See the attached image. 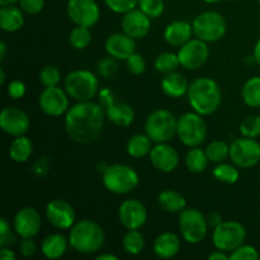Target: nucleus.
Here are the masks:
<instances>
[{"label":"nucleus","instance_id":"1","mask_svg":"<svg viewBox=\"0 0 260 260\" xmlns=\"http://www.w3.org/2000/svg\"><path fill=\"white\" fill-rule=\"evenodd\" d=\"M106 112L99 103L78 102L66 112L65 129L69 137L78 144H91L101 136Z\"/></svg>","mask_w":260,"mask_h":260},{"label":"nucleus","instance_id":"2","mask_svg":"<svg viewBox=\"0 0 260 260\" xmlns=\"http://www.w3.org/2000/svg\"><path fill=\"white\" fill-rule=\"evenodd\" d=\"M188 102L196 113L211 116L215 113L222 102L220 85L211 78H198L189 84L187 91Z\"/></svg>","mask_w":260,"mask_h":260},{"label":"nucleus","instance_id":"3","mask_svg":"<svg viewBox=\"0 0 260 260\" xmlns=\"http://www.w3.org/2000/svg\"><path fill=\"white\" fill-rule=\"evenodd\" d=\"M106 235L101 225L90 220H81L74 223L69 235V243L75 251L94 254L102 249Z\"/></svg>","mask_w":260,"mask_h":260},{"label":"nucleus","instance_id":"4","mask_svg":"<svg viewBox=\"0 0 260 260\" xmlns=\"http://www.w3.org/2000/svg\"><path fill=\"white\" fill-rule=\"evenodd\" d=\"M178 118L168 109H156L145 122L146 135L155 144L168 142L177 135Z\"/></svg>","mask_w":260,"mask_h":260},{"label":"nucleus","instance_id":"5","mask_svg":"<svg viewBox=\"0 0 260 260\" xmlns=\"http://www.w3.org/2000/svg\"><path fill=\"white\" fill-rule=\"evenodd\" d=\"M139 174L136 170L124 164L108 165L103 173V184L114 194H127L139 185Z\"/></svg>","mask_w":260,"mask_h":260},{"label":"nucleus","instance_id":"6","mask_svg":"<svg viewBox=\"0 0 260 260\" xmlns=\"http://www.w3.org/2000/svg\"><path fill=\"white\" fill-rule=\"evenodd\" d=\"M63 88L69 96L78 102L91 101L98 93V78L89 70H74L65 78Z\"/></svg>","mask_w":260,"mask_h":260},{"label":"nucleus","instance_id":"7","mask_svg":"<svg viewBox=\"0 0 260 260\" xmlns=\"http://www.w3.org/2000/svg\"><path fill=\"white\" fill-rule=\"evenodd\" d=\"M193 35L205 42H217L228 30V24L222 14L213 10L203 12L194 18L192 23Z\"/></svg>","mask_w":260,"mask_h":260},{"label":"nucleus","instance_id":"8","mask_svg":"<svg viewBox=\"0 0 260 260\" xmlns=\"http://www.w3.org/2000/svg\"><path fill=\"white\" fill-rule=\"evenodd\" d=\"M177 136L185 146L197 147L207 137V124L201 114L188 112L178 118Z\"/></svg>","mask_w":260,"mask_h":260},{"label":"nucleus","instance_id":"9","mask_svg":"<svg viewBox=\"0 0 260 260\" xmlns=\"http://www.w3.org/2000/svg\"><path fill=\"white\" fill-rule=\"evenodd\" d=\"M207 218L197 208H185L179 213V230L188 244H200L208 231Z\"/></svg>","mask_w":260,"mask_h":260},{"label":"nucleus","instance_id":"10","mask_svg":"<svg viewBox=\"0 0 260 260\" xmlns=\"http://www.w3.org/2000/svg\"><path fill=\"white\" fill-rule=\"evenodd\" d=\"M246 238V230L238 221H222L213 229L212 243L218 250L231 253L243 245Z\"/></svg>","mask_w":260,"mask_h":260},{"label":"nucleus","instance_id":"11","mask_svg":"<svg viewBox=\"0 0 260 260\" xmlns=\"http://www.w3.org/2000/svg\"><path fill=\"white\" fill-rule=\"evenodd\" d=\"M230 159L238 168L250 169L260 161V144L256 140L244 137L230 145Z\"/></svg>","mask_w":260,"mask_h":260},{"label":"nucleus","instance_id":"12","mask_svg":"<svg viewBox=\"0 0 260 260\" xmlns=\"http://www.w3.org/2000/svg\"><path fill=\"white\" fill-rule=\"evenodd\" d=\"M178 57H179L180 66L187 70H198L207 62L210 57V48L207 42L196 37L179 48Z\"/></svg>","mask_w":260,"mask_h":260},{"label":"nucleus","instance_id":"13","mask_svg":"<svg viewBox=\"0 0 260 260\" xmlns=\"http://www.w3.org/2000/svg\"><path fill=\"white\" fill-rule=\"evenodd\" d=\"M66 12L71 22L81 27H94L101 18L95 0H69Z\"/></svg>","mask_w":260,"mask_h":260},{"label":"nucleus","instance_id":"14","mask_svg":"<svg viewBox=\"0 0 260 260\" xmlns=\"http://www.w3.org/2000/svg\"><path fill=\"white\" fill-rule=\"evenodd\" d=\"M41 111L50 117H60L69 111V94L58 86H50L38 98Z\"/></svg>","mask_w":260,"mask_h":260},{"label":"nucleus","instance_id":"15","mask_svg":"<svg viewBox=\"0 0 260 260\" xmlns=\"http://www.w3.org/2000/svg\"><path fill=\"white\" fill-rule=\"evenodd\" d=\"M46 217L48 222L57 230H68L75 223V211L65 200H53L46 207Z\"/></svg>","mask_w":260,"mask_h":260},{"label":"nucleus","instance_id":"16","mask_svg":"<svg viewBox=\"0 0 260 260\" xmlns=\"http://www.w3.org/2000/svg\"><path fill=\"white\" fill-rule=\"evenodd\" d=\"M29 117L18 107H7L0 113V127L13 137L23 136L29 128Z\"/></svg>","mask_w":260,"mask_h":260},{"label":"nucleus","instance_id":"17","mask_svg":"<svg viewBox=\"0 0 260 260\" xmlns=\"http://www.w3.org/2000/svg\"><path fill=\"white\" fill-rule=\"evenodd\" d=\"M119 222L127 230H140L147 221V210L137 200H126L118 208Z\"/></svg>","mask_w":260,"mask_h":260},{"label":"nucleus","instance_id":"18","mask_svg":"<svg viewBox=\"0 0 260 260\" xmlns=\"http://www.w3.org/2000/svg\"><path fill=\"white\" fill-rule=\"evenodd\" d=\"M42 218L38 211L32 207L20 208L14 216L13 226L17 235L20 238H35L41 230Z\"/></svg>","mask_w":260,"mask_h":260},{"label":"nucleus","instance_id":"19","mask_svg":"<svg viewBox=\"0 0 260 260\" xmlns=\"http://www.w3.org/2000/svg\"><path fill=\"white\" fill-rule=\"evenodd\" d=\"M150 162L156 170L161 173H172L179 165V154L167 142L156 144L149 154Z\"/></svg>","mask_w":260,"mask_h":260},{"label":"nucleus","instance_id":"20","mask_svg":"<svg viewBox=\"0 0 260 260\" xmlns=\"http://www.w3.org/2000/svg\"><path fill=\"white\" fill-rule=\"evenodd\" d=\"M122 30L134 40L146 37L151 27V18L147 17L141 9H134L126 13L122 18Z\"/></svg>","mask_w":260,"mask_h":260},{"label":"nucleus","instance_id":"21","mask_svg":"<svg viewBox=\"0 0 260 260\" xmlns=\"http://www.w3.org/2000/svg\"><path fill=\"white\" fill-rule=\"evenodd\" d=\"M106 51L116 60L126 61L132 53L136 52V43L126 33H114L106 40Z\"/></svg>","mask_w":260,"mask_h":260},{"label":"nucleus","instance_id":"22","mask_svg":"<svg viewBox=\"0 0 260 260\" xmlns=\"http://www.w3.org/2000/svg\"><path fill=\"white\" fill-rule=\"evenodd\" d=\"M193 27L185 20H175L169 23L164 30V38L167 43L174 47H182L184 43L192 40Z\"/></svg>","mask_w":260,"mask_h":260},{"label":"nucleus","instance_id":"23","mask_svg":"<svg viewBox=\"0 0 260 260\" xmlns=\"http://www.w3.org/2000/svg\"><path fill=\"white\" fill-rule=\"evenodd\" d=\"M180 250V239L175 234L162 233L155 239L154 253L160 259L174 258Z\"/></svg>","mask_w":260,"mask_h":260},{"label":"nucleus","instance_id":"24","mask_svg":"<svg viewBox=\"0 0 260 260\" xmlns=\"http://www.w3.org/2000/svg\"><path fill=\"white\" fill-rule=\"evenodd\" d=\"M188 88H189V84H188L185 76L177 71L167 74L161 80L162 93L170 98H180L187 94Z\"/></svg>","mask_w":260,"mask_h":260},{"label":"nucleus","instance_id":"25","mask_svg":"<svg viewBox=\"0 0 260 260\" xmlns=\"http://www.w3.org/2000/svg\"><path fill=\"white\" fill-rule=\"evenodd\" d=\"M24 24V15L20 8L7 5L0 9V27L4 32H17Z\"/></svg>","mask_w":260,"mask_h":260},{"label":"nucleus","instance_id":"26","mask_svg":"<svg viewBox=\"0 0 260 260\" xmlns=\"http://www.w3.org/2000/svg\"><path fill=\"white\" fill-rule=\"evenodd\" d=\"M106 117L116 126L128 127L135 119V112L129 104L114 102L106 108Z\"/></svg>","mask_w":260,"mask_h":260},{"label":"nucleus","instance_id":"27","mask_svg":"<svg viewBox=\"0 0 260 260\" xmlns=\"http://www.w3.org/2000/svg\"><path fill=\"white\" fill-rule=\"evenodd\" d=\"M70 245L68 239L61 234H52L45 238L41 245V250L45 258L47 259H58L65 255L68 246Z\"/></svg>","mask_w":260,"mask_h":260},{"label":"nucleus","instance_id":"28","mask_svg":"<svg viewBox=\"0 0 260 260\" xmlns=\"http://www.w3.org/2000/svg\"><path fill=\"white\" fill-rule=\"evenodd\" d=\"M157 203L169 213H180L187 208V201L182 193L173 189H165L157 196Z\"/></svg>","mask_w":260,"mask_h":260},{"label":"nucleus","instance_id":"29","mask_svg":"<svg viewBox=\"0 0 260 260\" xmlns=\"http://www.w3.org/2000/svg\"><path fill=\"white\" fill-rule=\"evenodd\" d=\"M126 149L129 156L135 157V159H142L151 151L152 140L146 134L134 135L127 141Z\"/></svg>","mask_w":260,"mask_h":260},{"label":"nucleus","instance_id":"30","mask_svg":"<svg viewBox=\"0 0 260 260\" xmlns=\"http://www.w3.org/2000/svg\"><path fill=\"white\" fill-rule=\"evenodd\" d=\"M33 152V145L32 141H30L28 137H25L24 135L23 136H18L13 140V142L10 144L9 147V155L10 159L15 162H22L28 161V159L30 157Z\"/></svg>","mask_w":260,"mask_h":260},{"label":"nucleus","instance_id":"31","mask_svg":"<svg viewBox=\"0 0 260 260\" xmlns=\"http://www.w3.org/2000/svg\"><path fill=\"white\" fill-rule=\"evenodd\" d=\"M241 98L250 108L260 107V76H253L244 84L241 89Z\"/></svg>","mask_w":260,"mask_h":260},{"label":"nucleus","instance_id":"32","mask_svg":"<svg viewBox=\"0 0 260 260\" xmlns=\"http://www.w3.org/2000/svg\"><path fill=\"white\" fill-rule=\"evenodd\" d=\"M208 157L206 155L205 150L200 149V147H190L189 151L187 152L185 156V165H187L188 170L196 174H200L206 170L208 165Z\"/></svg>","mask_w":260,"mask_h":260},{"label":"nucleus","instance_id":"33","mask_svg":"<svg viewBox=\"0 0 260 260\" xmlns=\"http://www.w3.org/2000/svg\"><path fill=\"white\" fill-rule=\"evenodd\" d=\"M122 246L128 255H139L145 248V238L139 230H128L123 236Z\"/></svg>","mask_w":260,"mask_h":260},{"label":"nucleus","instance_id":"34","mask_svg":"<svg viewBox=\"0 0 260 260\" xmlns=\"http://www.w3.org/2000/svg\"><path fill=\"white\" fill-rule=\"evenodd\" d=\"M213 177L218 182L226 183V184H235L240 178V173L236 169V165L226 164V162H220L213 169Z\"/></svg>","mask_w":260,"mask_h":260},{"label":"nucleus","instance_id":"35","mask_svg":"<svg viewBox=\"0 0 260 260\" xmlns=\"http://www.w3.org/2000/svg\"><path fill=\"white\" fill-rule=\"evenodd\" d=\"M154 65H155V69H156L159 73L164 74V75H167V74H170V73H174V71H177V69L180 66L178 53L177 55L173 52L160 53V55L156 57V60H155Z\"/></svg>","mask_w":260,"mask_h":260},{"label":"nucleus","instance_id":"36","mask_svg":"<svg viewBox=\"0 0 260 260\" xmlns=\"http://www.w3.org/2000/svg\"><path fill=\"white\" fill-rule=\"evenodd\" d=\"M206 155H207L208 160L215 164H220L223 162V160L228 156H230V146L226 142L216 140L212 141L207 147H206Z\"/></svg>","mask_w":260,"mask_h":260},{"label":"nucleus","instance_id":"37","mask_svg":"<svg viewBox=\"0 0 260 260\" xmlns=\"http://www.w3.org/2000/svg\"><path fill=\"white\" fill-rule=\"evenodd\" d=\"M69 41H70L71 46H73L75 50H85L91 42L90 28L76 25V27L71 30Z\"/></svg>","mask_w":260,"mask_h":260},{"label":"nucleus","instance_id":"38","mask_svg":"<svg viewBox=\"0 0 260 260\" xmlns=\"http://www.w3.org/2000/svg\"><path fill=\"white\" fill-rule=\"evenodd\" d=\"M240 132L244 137L256 139L260 136V116L251 114L240 123Z\"/></svg>","mask_w":260,"mask_h":260},{"label":"nucleus","instance_id":"39","mask_svg":"<svg viewBox=\"0 0 260 260\" xmlns=\"http://www.w3.org/2000/svg\"><path fill=\"white\" fill-rule=\"evenodd\" d=\"M40 78L41 84H42L45 88H50V86H57L58 83L61 80V73L56 66L53 65H47L45 68H42V70L40 71Z\"/></svg>","mask_w":260,"mask_h":260},{"label":"nucleus","instance_id":"40","mask_svg":"<svg viewBox=\"0 0 260 260\" xmlns=\"http://www.w3.org/2000/svg\"><path fill=\"white\" fill-rule=\"evenodd\" d=\"M164 0H139V9L151 19L159 18L164 13Z\"/></svg>","mask_w":260,"mask_h":260},{"label":"nucleus","instance_id":"41","mask_svg":"<svg viewBox=\"0 0 260 260\" xmlns=\"http://www.w3.org/2000/svg\"><path fill=\"white\" fill-rule=\"evenodd\" d=\"M107 7L114 13L126 14L139 5V0H104Z\"/></svg>","mask_w":260,"mask_h":260},{"label":"nucleus","instance_id":"42","mask_svg":"<svg viewBox=\"0 0 260 260\" xmlns=\"http://www.w3.org/2000/svg\"><path fill=\"white\" fill-rule=\"evenodd\" d=\"M118 71V63H117L116 58L108 56V57H104L102 60H99L98 62V74L103 78H113L114 75Z\"/></svg>","mask_w":260,"mask_h":260},{"label":"nucleus","instance_id":"43","mask_svg":"<svg viewBox=\"0 0 260 260\" xmlns=\"http://www.w3.org/2000/svg\"><path fill=\"white\" fill-rule=\"evenodd\" d=\"M230 259L231 260H258L259 253L254 246L243 244V245L239 246L238 249L231 251Z\"/></svg>","mask_w":260,"mask_h":260},{"label":"nucleus","instance_id":"44","mask_svg":"<svg viewBox=\"0 0 260 260\" xmlns=\"http://www.w3.org/2000/svg\"><path fill=\"white\" fill-rule=\"evenodd\" d=\"M127 70L132 74V75H141L146 70V62H145L144 57L140 53H132L128 58L126 60Z\"/></svg>","mask_w":260,"mask_h":260},{"label":"nucleus","instance_id":"45","mask_svg":"<svg viewBox=\"0 0 260 260\" xmlns=\"http://www.w3.org/2000/svg\"><path fill=\"white\" fill-rule=\"evenodd\" d=\"M17 241V236L13 234L10 225L5 218L0 220V246H9Z\"/></svg>","mask_w":260,"mask_h":260},{"label":"nucleus","instance_id":"46","mask_svg":"<svg viewBox=\"0 0 260 260\" xmlns=\"http://www.w3.org/2000/svg\"><path fill=\"white\" fill-rule=\"evenodd\" d=\"M20 9L30 15H36L45 8V0H19Z\"/></svg>","mask_w":260,"mask_h":260},{"label":"nucleus","instance_id":"47","mask_svg":"<svg viewBox=\"0 0 260 260\" xmlns=\"http://www.w3.org/2000/svg\"><path fill=\"white\" fill-rule=\"evenodd\" d=\"M37 251V244L33 240V238H22L19 244V253L24 258H30Z\"/></svg>","mask_w":260,"mask_h":260},{"label":"nucleus","instance_id":"48","mask_svg":"<svg viewBox=\"0 0 260 260\" xmlns=\"http://www.w3.org/2000/svg\"><path fill=\"white\" fill-rule=\"evenodd\" d=\"M8 95L12 99L17 101V99H20L24 96L25 94V85L23 81L20 80H13L10 81L9 85H8Z\"/></svg>","mask_w":260,"mask_h":260},{"label":"nucleus","instance_id":"49","mask_svg":"<svg viewBox=\"0 0 260 260\" xmlns=\"http://www.w3.org/2000/svg\"><path fill=\"white\" fill-rule=\"evenodd\" d=\"M98 96H99L98 103L101 104L103 108H108L111 104H113L114 102H116V101H114L113 91H112L111 89H108V88L102 89V90L98 93Z\"/></svg>","mask_w":260,"mask_h":260},{"label":"nucleus","instance_id":"50","mask_svg":"<svg viewBox=\"0 0 260 260\" xmlns=\"http://www.w3.org/2000/svg\"><path fill=\"white\" fill-rule=\"evenodd\" d=\"M0 259L2 260H15L17 255L13 250H10L8 246H3L2 250H0Z\"/></svg>","mask_w":260,"mask_h":260},{"label":"nucleus","instance_id":"51","mask_svg":"<svg viewBox=\"0 0 260 260\" xmlns=\"http://www.w3.org/2000/svg\"><path fill=\"white\" fill-rule=\"evenodd\" d=\"M208 259L210 260H229L230 259V255H228L226 254V251H222V250H216L213 251V253H211L210 255H208Z\"/></svg>","mask_w":260,"mask_h":260},{"label":"nucleus","instance_id":"52","mask_svg":"<svg viewBox=\"0 0 260 260\" xmlns=\"http://www.w3.org/2000/svg\"><path fill=\"white\" fill-rule=\"evenodd\" d=\"M207 222H208V226H211V228L215 229L216 226L220 225L222 221H221V217H220V215H218V213H211L210 217L207 218Z\"/></svg>","mask_w":260,"mask_h":260},{"label":"nucleus","instance_id":"53","mask_svg":"<svg viewBox=\"0 0 260 260\" xmlns=\"http://www.w3.org/2000/svg\"><path fill=\"white\" fill-rule=\"evenodd\" d=\"M254 61L260 65V40L256 42L255 47H254Z\"/></svg>","mask_w":260,"mask_h":260},{"label":"nucleus","instance_id":"54","mask_svg":"<svg viewBox=\"0 0 260 260\" xmlns=\"http://www.w3.org/2000/svg\"><path fill=\"white\" fill-rule=\"evenodd\" d=\"M5 56H7V45H5V42L3 41V42L0 43V60L4 61Z\"/></svg>","mask_w":260,"mask_h":260},{"label":"nucleus","instance_id":"55","mask_svg":"<svg viewBox=\"0 0 260 260\" xmlns=\"http://www.w3.org/2000/svg\"><path fill=\"white\" fill-rule=\"evenodd\" d=\"M96 260H117L116 255H112V254H101V255H98L95 258Z\"/></svg>","mask_w":260,"mask_h":260},{"label":"nucleus","instance_id":"56","mask_svg":"<svg viewBox=\"0 0 260 260\" xmlns=\"http://www.w3.org/2000/svg\"><path fill=\"white\" fill-rule=\"evenodd\" d=\"M17 2H19V0H0V5L2 7H7V5H13Z\"/></svg>","mask_w":260,"mask_h":260},{"label":"nucleus","instance_id":"57","mask_svg":"<svg viewBox=\"0 0 260 260\" xmlns=\"http://www.w3.org/2000/svg\"><path fill=\"white\" fill-rule=\"evenodd\" d=\"M0 84H2V85H4V84H5V71H4V69H2V70H0Z\"/></svg>","mask_w":260,"mask_h":260},{"label":"nucleus","instance_id":"58","mask_svg":"<svg viewBox=\"0 0 260 260\" xmlns=\"http://www.w3.org/2000/svg\"><path fill=\"white\" fill-rule=\"evenodd\" d=\"M203 2L207 3V4H216V3H220L222 0H203Z\"/></svg>","mask_w":260,"mask_h":260},{"label":"nucleus","instance_id":"59","mask_svg":"<svg viewBox=\"0 0 260 260\" xmlns=\"http://www.w3.org/2000/svg\"><path fill=\"white\" fill-rule=\"evenodd\" d=\"M256 2H258V3H259V4H260V0H256Z\"/></svg>","mask_w":260,"mask_h":260}]
</instances>
